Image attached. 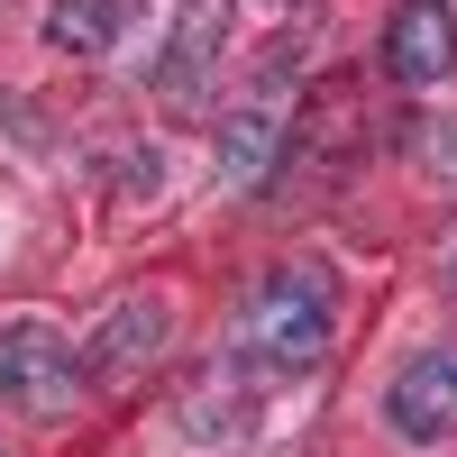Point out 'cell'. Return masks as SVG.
I'll list each match as a JSON object with an SVG mask.
<instances>
[{
	"mask_svg": "<svg viewBox=\"0 0 457 457\" xmlns=\"http://www.w3.org/2000/svg\"><path fill=\"white\" fill-rule=\"evenodd\" d=\"M165 338H174L165 293H129V302H110V320L92 329V348H83V385H137V366H156Z\"/></svg>",
	"mask_w": 457,
	"mask_h": 457,
	"instance_id": "obj_4",
	"label": "cell"
},
{
	"mask_svg": "<svg viewBox=\"0 0 457 457\" xmlns=\"http://www.w3.org/2000/svg\"><path fill=\"white\" fill-rule=\"evenodd\" d=\"M385 430L411 439V448L457 439V348H421L411 366H394V385H385Z\"/></svg>",
	"mask_w": 457,
	"mask_h": 457,
	"instance_id": "obj_3",
	"label": "cell"
},
{
	"mask_svg": "<svg viewBox=\"0 0 457 457\" xmlns=\"http://www.w3.org/2000/svg\"><path fill=\"white\" fill-rule=\"evenodd\" d=\"M275 146H284V129L265 120V110H228L220 120V183H256L275 165Z\"/></svg>",
	"mask_w": 457,
	"mask_h": 457,
	"instance_id": "obj_9",
	"label": "cell"
},
{
	"mask_svg": "<svg viewBox=\"0 0 457 457\" xmlns=\"http://www.w3.org/2000/svg\"><path fill=\"white\" fill-rule=\"evenodd\" d=\"M73 394H83L73 338L46 329V320H0V403L28 411V421H64Z\"/></svg>",
	"mask_w": 457,
	"mask_h": 457,
	"instance_id": "obj_2",
	"label": "cell"
},
{
	"mask_svg": "<svg viewBox=\"0 0 457 457\" xmlns=\"http://www.w3.org/2000/svg\"><path fill=\"white\" fill-rule=\"evenodd\" d=\"M284 10H293V0H284Z\"/></svg>",
	"mask_w": 457,
	"mask_h": 457,
	"instance_id": "obj_12",
	"label": "cell"
},
{
	"mask_svg": "<svg viewBox=\"0 0 457 457\" xmlns=\"http://www.w3.org/2000/svg\"><path fill=\"white\" fill-rule=\"evenodd\" d=\"M110 37H120V0H46L55 55H110Z\"/></svg>",
	"mask_w": 457,
	"mask_h": 457,
	"instance_id": "obj_8",
	"label": "cell"
},
{
	"mask_svg": "<svg viewBox=\"0 0 457 457\" xmlns=\"http://www.w3.org/2000/svg\"><path fill=\"white\" fill-rule=\"evenodd\" d=\"M439 284L457 293V220H448V238H439Z\"/></svg>",
	"mask_w": 457,
	"mask_h": 457,
	"instance_id": "obj_11",
	"label": "cell"
},
{
	"mask_svg": "<svg viewBox=\"0 0 457 457\" xmlns=\"http://www.w3.org/2000/svg\"><path fill=\"white\" fill-rule=\"evenodd\" d=\"M220 37H228V0H183V28H174V46H165V92L174 101H193L202 64L220 55Z\"/></svg>",
	"mask_w": 457,
	"mask_h": 457,
	"instance_id": "obj_7",
	"label": "cell"
},
{
	"mask_svg": "<svg viewBox=\"0 0 457 457\" xmlns=\"http://www.w3.org/2000/svg\"><path fill=\"white\" fill-rule=\"evenodd\" d=\"M421 165H430L439 183H457V120H439V129H421Z\"/></svg>",
	"mask_w": 457,
	"mask_h": 457,
	"instance_id": "obj_10",
	"label": "cell"
},
{
	"mask_svg": "<svg viewBox=\"0 0 457 457\" xmlns=\"http://www.w3.org/2000/svg\"><path fill=\"white\" fill-rule=\"evenodd\" d=\"M247 411H256L247 375H238V366H211L202 385L183 394V430H193L202 448H220V439H238V430H247Z\"/></svg>",
	"mask_w": 457,
	"mask_h": 457,
	"instance_id": "obj_6",
	"label": "cell"
},
{
	"mask_svg": "<svg viewBox=\"0 0 457 457\" xmlns=\"http://www.w3.org/2000/svg\"><path fill=\"white\" fill-rule=\"evenodd\" d=\"M385 73L403 92H439L457 73V10H448V0H394V19H385Z\"/></svg>",
	"mask_w": 457,
	"mask_h": 457,
	"instance_id": "obj_5",
	"label": "cell"
},
{
	"mask_svg": "<svg viewBox=\"0 0 457 457\" xmlns=\"http://www.w3.org/2000/svg\"><path fill=\"white\" fill-rule=\"evenodd\" d=\"M338 338V284L329 265H275L256 275V293L238 302L228 329V366L238 375H312Z\"/></svg>",
	"mask_w": 457,
	"mask_h": 457,
	"instance_id": "obj_1",
	"label": "cell"
}]
</instances>
